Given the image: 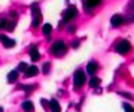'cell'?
Returning <instances> with one entry per match:
<instances>
[{
    "instance_id": "12",
    "label": "cell",
    "mask_w": 134,
    "mask_h": 112,
    "mask_svg": "<svg viewBox=\"0 0 134 112\" xmlns=\"http://www.w3.org/2000/svg\"><path fill=\"white\" fill-rule=\"evenodd\" d=\"M39 73V69L36 67V66H30V67H27V70H25V76H34V75H37Z\"/></svg>"
},
{
    "instance_id": "6",
    "label": "cell",
    "mask_w": 134,
    "mask_h": 112,
    "mask_svg": "<svg viewBox=\"0 0 134 112\" xmlns=\"http://www.w3.org/2000/svg\"><path fill=\"white\" fill-rule=\"evenodd\" d=\"M0 40H2V44H3L5 48H14L15 44H16L14 39H10V38H8V36H3V34L0 36Z\"/></svg>"
},
{
    "instance_id": "21",
    "label": "cell",
    "mask_w": 134,
    "mask_h": 112,
    "mask_svg": "<svg viewBox=\"0 0 134 112\" xmlns=\"http://www.w3.org/2000/svg\"><path fill=\"white\" fill-rule=\"evenodd\" d=\"M0 112H3V109H2V108H0Z\"/></svg>"
},
{
    "instance_id": "11",
    "label": "cell",
    "mask_w": 134,
    "mask_h": 112,
    "mask_svg": "<svg viewBox=\"0 0 134 112\" xmlns=\"http://www.w3.org/2000/svg\"><path fill=\"white\" fill-rule=\"evenodd\" d=\"M30 57H31V60H33V61H37L39 58H40V52H39L37 51V48H31L30 49Z\"/></svg>"
},
{
    "instance_id": "16",
    "label": "cell",
    "mask_w": 134,
    "mask_h": 112,
    "mask_svg": "<svg viewBox=\"0 0 134 112\" xmlns=\"http://www.w3.org/2000/svg\"><path fill=\"white\" fill-rule=\"evenodd\" d=\"M90 85H91L92 88H96L97 85H100V79L98 78H92L91 81H90Z\"/></svg>"
},
{
    "instance_id": "17",
    "label": "cell",
    "mask_w": 134,
    "mask_h": 112,
    "mask_svg": "<svg viewBox=\"0 0 134 112\" xmlns=\"http://www.w3.org/2000/svg\"><path fill=\"white\" fill-rule=\"evenodd\" d=\"M14 27H15V23H14V21H8V24H6V29H5V30H8V31H12V30H14Z\"/></svg>"
},
{
    "instance_id": "9",
    "label": "cell",
    "mask_w": 134,
    "mask_h": 112,
    "mask_svg": "<svg viewBox=\"0 0 134 112\" xmlns=\"http://www.w3.org/2000/svg\"><path fill=\"white\" fill-rule=\"evenodd\" d=\"M49 109H51V111L52 112H61V108H60V103L57 102V100H51V102H49Z\"/></svg>"
},
{
    "instance_id": "3",
    "label": "cell",
    "mask_w": 134,
    "mask_h": 112,
    "mask_svg": "<svg viewBox=\"0 0 134 112\" xmlns=\"http://www.w3.org/2000/svg\"><path fill=\"white\" fill-rule=\"evenodd\" d=\"M31 14H33V27H37L42 21V12H40L37 5L31 6Z\"/></svg>"
},
{
    "instance_id": "14",
    "label": "cell",
    "mask_w": 134,
    "mask_h": 112,
    "mask_svg": "<svg viewBox=\"0 0 134 112\" xmlns=\"http://www.w3.org/2000/svg\"><path fill=\"white\" fill-rule=\"evenodd\" d=\"M86 70H88L90 75H94V73L97 72V63H96V61H90L88 66H86Z\"/></svg>"
},
{
    "instance_id": "19",
    "label": "cell",
    "mask_w": 134,
    "mask_h": 112,
    "mask_svg": "<svg viewBox=\"0 0 134 112\" xmlns=\"http://www.w3.org/2000/svg\"><path fill=\"white\" fill-rule=\"evenodd\" d=\"M23 70H27V64L25 63H19V67H18V72H23Z\"/></svg>"
},
{
    "instance_id": "18",
    "label": "cell",
    "mask_w": 134,
    "mask_h": 112,
    "mask_svg": "<svg viewBox=\"0 0 134 112\" xmlns=\"http://www.w3.org/2000/svg\"><path fill=\"white\" fill-rule=\"evenodd\" d=\"M124 111L125 112H134V108L131 105H128V103H124Z\"/></svg>"
},
{
    "instance_id": "8",
    "label": "cell",
    "mask_w": 134,
    "mask_h": 112,
    "mask_svg": "<svg viewBox=\"0 0 134 112\" xmlns=\"http://www.w3.org/2000/svg\"><path fill=\"white\" fill-rule=\"evenodd\" d=\"M18 75H19V72H18V70H10V72L8 73V82L14 84L15 81L18 79Z\"/></svg>"
},
{
    "instance_id": "15",
    "label": "cell",
    "mask_w": 134,
    "mask_h": 112,
    "mask_svg": "<svg viewBox=\"0 0 134 112\" xmlns=\"http://www.w3.org/2000/svg\"><path fill=\"white\" fill-rule=\"evenodd\" d=\"M42 30H43V34H45V36H49L51 31H52V25H51V24H45Z\"/></svg>"
},
{
    "instance_id": "13",
    "label": "cell",
    "mask_w": 134,
    "mask_h": 112,
    "mask_svg": "<svg viewBox=\"0 0 134 112\" xmlns=\"http://www.w3.org/2000/svg\"><path fill=\"white\" fill-rule=\"evenodd\" d=\"M23 109H24V112H34V106L30 100H25L23 103Z\"/></svg>"
},
{
    "instance_id": "20",
    "label": "cell",
    "mask_w": 134,
    "mask_h": 112,
    "mask_svg": "<svg viewBox=\"0 0 134 112\" xmlns=\"http://www.w3.org/2000/svg\"><path fill=\"white\" fill-rule=\"evenodd\" d=\"M43 72H45V73L49 72V63H45V64H43Z\"/></svg>"
},
{
    "instance_id": "7",
    "label": "cell",
    "mask_w": 134,
    "mask_h": 112,
    "mask_svg": "<svg viewBox=\"0 0 134 112\" xmlns=\"http://www.w3.org/2000/svg\"><path fill=\"white\" fill-rule=\"evenodd\" d=\"M100 2L101 0H83V6H85L86 9H92L97 5H100Z\"/></svg>"
},
{
    "instance_id": "2",
    "label": "cell",
    "mask_w": 134,
    "mask_h": 112,
    "mask_svg": "<svg viewBox=\"0 0 134 112\" xmlns=\"http://www.w3.org/2000/svg\"><path fill=\"white\" fill-rule=\"evenodd\" d=\"M85 81H86L85 73L82 72V70H77L75 73V78H73V85H75V88H81L85 84Z\"/></svg>"
},
{
    "instance_id": "1",
    "label": "cell",
    "mask_w": 134,
    "mask_h": 112,
    "mask_svg": "<svg viewBox=\"0 0 134 112\" xmlns=\"http://www.w3.org/2000/svg\"><path fill=\"white\" fill-rule=\"evenodd\" d=\"M51 51H52L54 55H57V57H61V55H64L67 51V46L66 44L63 42V40H57V42H54L52 46H51Z\"/></svg>"
},
{
    "instance_id": "10",
    "label": "cell",
    "mask_w": 134,
    "mask_h": 112,
    "mask_svg": "<svg viewBox=\"0 0 134 112\" xmlns=\"http://www.w3.org/2000/svg\"><path fill=\"white\" fill-rule=\"evenodd\" d=\"M122 23H124V18H122L121 15H113V17H112V25L118 27V25H121Z\"/></svg>"
},
{
    "instance_id": "5",
    "label": "cell",
    "mask_w": 134,
    "mask_h": 112,
    "mask_svg": "<svg viewBox=\"0 0 134 112\" xmlns=\"http://www.w3.org/2000/svg\"><path fill=\"white\" fill-rule=\"evenodd\" d=\"M76 15H77V9L75 8V6H70V8H67L66 12L63 14V20L64 21H70V20H73Z\"/></svg>"
},
{
    "instance_id": "4",
    "label": "cell",
    "mask_w": 134,
    "mask_h": 112,
    "mask_svg": "<svg viewBox=\"0 0 134 112\" xmlns=\"http://www.w3.org/2000/svg\"><path fill=\"white\" fill-rule=\"evenodd\" d=\"M130 49H131V45H130L128 40H119L116 45V52L118 54H127L130 52Z\"/></svg>"
}]
</instances>
